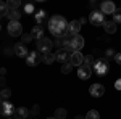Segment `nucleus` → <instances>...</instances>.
Instances as JSON below:
<instances>
[{
	"label": "nucleus",
	"instance_id": "a211bd4d",
	"mask_svg": "<svg viewBox=\"0 0 121 119\" xmlns=\"http://www.w3.org/2000/svg\"><path fill=\"white\" fill-rule=\"evenodd\" d=\"M19 16H21L19 10H8V13H7V18L10 21H19Z\"/></svg>",
	"mask_w": 121,
	"mask_h": 119
},
{
	"label": "nucleus",
	"instance_id": "6e6552de",
	"mask_svg": "<svg viewBox=\"0 0 121 119\" xmlns=\"http://www.w3.org/2000/svg\"><path fill=\"white\" fill-rule=\"evenodd\" d=\"M40 61H42V56L39 55L37 52H29V55L26 56V63L29 66H37Z\"/></svg>",
	"mask_w": 121,
	"mask_h": 119
},
{
	"label": "nucleus",
	"instance_id": "c756f323",
	"mask_svg": "<svg viewBox=\"0 0 121 119\" xmlns=\"http://www.w3.org/2000/svg\"><path fill=\"white\" fill-rule=\"evenodd\" d=\"M24 11H26L28 15H31V13L34 11V5H32V3H26V5H24Z\"/></svg>",
	"mask_w": 121,
	"mask_h": 119
},
{
	"label": "nucleus",
	"instance_id": "c85d7f7f",
	"mask_svg": "<svg viewBox=\"0 0 121 119\" xmlns=\"http://www.w3.org/2000/svg\"><path fill=\"white\" fill-rule=\"evenodd\" d=\"M113 21H115L116 24L121 23V10H116V11L113 13Z\"/></svg>",
	"mask_w": 121,
	"mask_h": 119
},
{
	"label": "nucleus",
	"instance_id": "2eb2a0df",
	"mask_svg": "<svg viewBox=\"0 0 121 119\" xmlns=\"http://www.w3.org/2000/svg\"><path fill=\"white\" fill-rule=\"evenodd\" d=\"M103 29H105L107 34H115L118 28H116V23H115V21H107V19H105V23H103Z\"/></svg>",
	"mask_w": 121,
	"mask_h": 119
},
{
	"label": "nucleus",
	"instance_id": "39448f33",
	"mask_svg": "<svg viewBox=\"0 0 121 119\" xmlns=\"http://www.w3.org/2000/svg\"><path fill=\"white\" fill-rule=\"evenodd\" d=\"M52 47H53V42H52L50 39H47V37L37 40V50L42 52V55H44V53H48V52L52 50Z\"/></svg>",
	"mask_w": 121,
	"mask_h": 119
},
{
	"label": "nucleus",
	"instance_id": "aec40b11",
	"mask_svg": "<svg viewBox=\"0 0 121 119\" xmlns=\"http://www.w3.org/2000/svg\"><path fill=\"white\" fill-rule=\"evenodd\" d=\"M84 66H87V68L94 69V66H95V60H94V56H92V55L84 56Z\"/></svg>",
	"mask_w": 121,
	"mask_h": 119
},
{
	"label": "nucleus",
	"instance_id": "423d86ee",
	"mask_svg": "<svg viewBox=\"0 0 121 119\" xmlns=\"http://www.w3.org/2000/svg\"><path fill=\"white\" fill-rule=\"evenodd\" d=\"M71 55L73 53H69V50H65V48H58L55 53V60L58 61H61V63H69V60H71Z\"/></svg>",
	"mask_w": 121,
	"mask_h": 119
},
{
	"label": "nucleus",
	"instance_id": "dca6fc26",
	"mask_svg": "<svg viewBox=\"0 0 121 119\" xmlns=\"http://www.w3.org/2000/svg\"><path fill=\"white\" fill-rule=\"evenodd\" d=\"M29 116V111L26 108H16L13 113V119H26Z\"/></svg>",
	"mask_w": 121,
	"mask_h": 119
},
{
	"label": "nucleus",
	"instance_id": "f704fd0d",
	"mask_svg": "<svg viewBox=\"0 0 121 119\" xmlns=\"http://www.w3.org/2000/svg\"><path fill=\"white\" fill-rule=\"evenodd\" d=\"M76 119H82V118H81V116H76Z\"/></svg>",
	"mask_w": 121,
	"mask_h": 119
},
{
	"label": "nucleus",
	"instance_id": "9b49d317",
	"mask_svg": "<svg viewBox=\"0 0 121 119\" xmlns=\"http://www.w3.org/2000/svg\"><path fill=\"white\" fill-rule=\"evenodd\" d=\"M91 74H92V69L87 68V66H84V64L78 68V77L82 79V81H87V79L91 77Z\"/></svg>",
	"mask_w": 121,
	"mask_h": 119
},
{
	"label": "nucleus",
	"instance_id": "7ed1b4c3",
	"mask_svg": "<svg viewBox=\"0 0 121 119\" xmlns=\"http://www.w3.org/2000/svg\"><path fill=\"white\" fill-rule=\"evenodd\" d=\"M8 34L11 37H19L23 36V26H21V23L19 21H10L8 24Z\"/></svg>",
	"mask_w": 121,
	"mask_h": 119
},
{
	"label": "nucleus",
	"instance_id": "20e7f679",
	"mask_svg": "<svg viewBox=\"0 0 121 119\" xmlns=\"http://www.w3.org/2000/svg\"><path fill=\"white\" fill-rule=\"evenodd\" d=\"M89 21H91V24L92 26H103V23H105V16H103L102 11H97V10H94L92 13H91V16H89Z\"/></svg>",
	"mask_w": 121,
	"mask_h": 119
},
{
	"label": "nucleus",
	"instance_id": "a878e982",
	"mask_svg": "<svg viewBox=\"0 0 121 119\" xmlns=\"http://www.w3.org/2000/svg\"><path fill=\"white\" fill-rule=\"evenodd\" d=\"M55 116H56V119H66V110L58 108V110L55 111Z\"/></svg>",
	"mask_w": 121,
	"mask_h": 119
},
{
	"label": "nucleus",
	"instance_id": "72a5a7b5",
	"mask_svg": "<svg viewBox=\"0 0 121 119\" xmlns=\"http://www.w3.org/2000/svg\"><path fill=\"white\" fill-rule=\"evenodd\" d=\"M37 113H39V106H37V105H36V106L32 108V114H37Z\"/></svg>",
	"mask_w": 121,
	"mask_h": 119
},
{
	"label": "nucleus",
	"instance_id": "5701e85b",
	"mask_svg": "<svg viewBox=\"0 0 121 119\" xmlns=\"http://www.w3.org/2000/svg\"><path fill=\"white\" fill-rule=\"evenodd\" d=\"M84 119H100V114H99V111L91 110L87 114H86V118H84Z\"/></svg>",
	"mask_w": 121,
	"mask_h": 119
},
{
	"label": "nucleus",
	"instance_id": "f3484780",
	"mask_svg": "<svg viewBox=\"0 0 121 119\" xmlns=\"http://www.w3.org/2000/svg\"><path fill=\"white\" fill-rule=\"evenodd\" d=\"M32 39H37V40H40V39H44V29H42V26H34V29H32Z\"/></svg>",
	"mask_w": 121,
	"mask_h": 119
},
{
	"label": "nucleus",
	"instance_id": "412c9836",
	"mask_svg": "<svg viewBox=\"0 0 121 119\" xmlns=\"http://www.w3.org/2000/svg\"><path fill=\"white\" fill-rule=\"evenodd\" d=\"M7 8L8 10H18L19 8V0H8L7 2Z\"/></svg>",
	"mask_w": 121,
	"mask_h": 119
},
{
	"label": "nucleus",
	"instance_id": "393cba45",
	"mask_svg": "<svg viewBox=\"0 0 121 119\" xmlns=\"http://www.w3.org/2000/svg\"><path fill=\"white\" fill-rule=\"evenodd\" d=\"M0 97H2V100L10 98V97H11V90H10V89H2V90H0Z\"/></svg>",
	"mask_w": 121,
	"mask_h": 119
},
{
	"label": "nucleus",
	"instance_id": "f8f14e48",
	"mask_svg": "<svg viewBox=\"0 0 121 119\" xmlns=\"http://www.w3.org/2000/svg\"><path fill=\"white\" fill-rule=\"evenodd\" d=\"M69 63L73 64V66H82L84 64V56H82V53L81 52H74L73 55H71V60H69Z\"/></svg>",
	"mask_w": 121,
	"mask_h": 119
},
{
	"label": "nucleus",
	"instance_id": "2f4dec72",
	"mask_svg": "<svg viewBox=\"0 0 121 119\" xmlns=\"http://www.w3.org/2000/svg\"><path fill=\"white\" fill-rule=\"evenodd\" d=\"M115 89H116V90H121V79H118V81L115 82Z\"/></svg>",
	"mask_w": 121,
	"mask_h": 119
},
{
	"label": "nucleus",
	"instance_id": "cd10ccee",
	"mask_svg": "<svg viewBox=\"0 0 121 119\" xmlns=\"http://www.w3.org/2000/svg\"><path fill=\"white\" fill-rule=\"evenodd\" d=\"M31 40H32V36H31V34H23V36H21V44H24V45L29 44Z\"/></svg>",
	"mask_w": 121,
	"mask_h": 119
},
{
	"label": "nucleus",
	"instance_id": "1a4fd4ad",
	"mask_svg": "<svg viewBox=\"0 0 121 119\" xmlns=\"http://www.w3.org/2000/svg\"><path fill=\"white\" fill-rule=\"evenodd\" d=\"M15 106L11 105V103H8V101H2V105H0V113L2 114H5V116H13V113H15Z\"/></svg>",
	"mask_w": 121,
	"mask_h": 119
},
{
	"label": "nucleus",
	"instance_id": "4c0bfd02",
	"mask_svg": "<svg viewBox=\"0 0 121 119\" xmlns=\"http://www.w3.org/2000/svg\"><path fill=\"white\" fill-rule=\"evenodd\" d=\"M0 29H2V26H0Z\"/></svg>",
	"mask_w": 121,
	"mask_h": 119
},
{
	"label": "nucleus",
	"instance_id": "473e14b6",
	"mask_svg": "<svg viewBox=\"0 0 121 119\" xmlns=\"http://www.w3.org/2000/svg\"><path fill=\"white\" fill-rule=\"evenodd\" d=\"M115 60H116V63H118V64H121V52L115 55Z\"/></svg>",
	"mask_w": 121,
	"mask_h": 119
},
{
	"label": "nucleus",
	"instance_id": "0eeeda50",
	"mask_svg": "<svg viewBox=\"0 0 121 119\" xmlns=\"http://www.w3.org/2000/svg\"><path fill=\"white\" fill-rule=\"evenodd\" d=\"M89 92H91L92 97L100 98V97H103V93H105V87H103L102 84H92V85L89 87Z\"/></svg>",
	"mask_w": 121,
	"mask_h": 119
},
{
	"label": "nucleus",
	"instance_id": "c9c22d12",
	"mask_svg": "<svg viewBox=\"0 0 121 119\" xmlns=\"http://www.w3.org/2000/svg\"><path fill=\"white\" fill-rule=\"evenodd\" d=\"M47 119H56V118H47Z\"/></svg>",
	"mask_w": 121,
	"mask_h": 119
},
{
	"label": "nucleus",
	"instance_id": "6ab92c4d",
	"mask_svg": "<svg viewBox=\"0 0 121 119\" xmlns=\"http://www.w3.org/2000/svg\"><path fill=\"white\" fill-rule=\"evenodd\" d=\"M42 61H44V64H52L55 61V53H52V52L44 53V55H42Z\"/></svg>",
	"mask_w": 121,
	"mask_h": 119
},
{
	"label": "nucleus",
	"instance_id": "4468645a",
	"mask_svg": "<svg viewBox=\"0 0 121 119\" xmlns=\"http://www.w3.org/2000/svg\"><path fill=\"white\" fill-rule=\"evenodd\" d=\"M13 48H15V53H16L18 56L26 58V56L29 55V52H28V48H26V45H24V44H16Z\"/></svg>",
	"mask_w": 121,
	"mask_h": 119
},
{
	"label": "nucleus",
	"instance_id": "b1692460",
	"mask_svg": "<svg viewBox=\"0 0 121 119\" xmlns=\"http://www.w3.org/2000/svg\"><path fill=\"white\" fill-rule=\"evenodd\" d=\"M7 13H8V8H7V3H5V2H0V18L7 16Z\"/></svg>",
	"mask_w": 121,
	"mask_h": 119
},
{
	"label": "nucleus",
	"instance_id": "f257e3e1",
	"mask_svg": "<svg viewBox=\"0 0 121 119\" xmlns=\"http://www.w3.org/2000/svg\"><path fill=\"white\" fill-rule=\"evenodd\" d=\"M68 21H66L63 16H52L48 19V31L52 32V36L56 37V39H61V37L68 36Z\"/></svg>",
	"mask_w": 121,
	"mask_h": 119
},
{
	"label": "nucleus",
	"instance_id": "bb28decb",
	"mask_svg": "<svg viewBox=\"0 0 121 119\" xmlns=\"http://www.w3.org/2000/svg\"><path fill=\"white\" fill-rule=\"evenodd\" d=\"M71 69H73V64H71V63H65L63 66H61V73H63V74H69V73H71Z\"/></svg>",
	"mask_w": 121,
	"mask_h": 119
},
{
	"label": "nucleus",
	"instance_id": "e433bc0d",
	"mask_svg": "<svg viewBox=\"0 0 121 119\" xmlns=\"http://www.w3.org/2000/svg\"><path fill=\"white\" fill-rule=\"evenodd\" d=\"M8 119H13V118H8Z\"/></svg>",
	"mask_w": 121,
	"mask_h": 119
},
{
	"label": "nucleus",
	"instance_id": "7c9ffc66",
	"mask_svg": "<svg viewBox=\"0 0 121 119\" xmlns=\"http://www.w3.org/2000/svg\"><path fill=\"white\" fill-rule=\"evenodd\" d=\"M115 55H116V53H115V50H113V48H108V50L105 52V56H107V58H113Z\"/></svg>",
	"mask_w": 121,
	"mask_h": 119
},
{
	"label": "nucleus",
	"instance_id": "4be33fe9",
	"mask_svg": "<svg viewBox=\"0 0 121 119\" xmlns=\"http://www.w3.org/2000/svg\"><path fill=\"white\" fill-rule=\"evenodd\" d=\"M45 16H47V13L42 10V11H37L36 13V23H37V26H40V23L45 19Z\"/></svg>",
	"mask_w": 121,
	"mask_h": 119
},
{
	"label": "nucleus",
	"instance_id": "ddd939ff",
	"mask_svg": "<svg viewBox=\"0 0 121 119\" xmlns=\"http://www.w3.org/2000/svg\"><path fill=\"white\" fill-rule=\"evenodd\" d=\"M81 23H79V19H74V21H71L69 23V28H68V34H79V31H81Z\"/></svg>",
	"mask_w": 121,
	"mask_h": 119
},
{
	"label": "nucleus",
	"instance_id": "9d476101",
	"mask_svg": "<svg viewBox=\"0 0 121 119\" xmlns=\"http://www.w3.org/2000/svg\"><path fill=\"white\" fill-rule=\"evenodd\" d=\"M100 11H102L103 15H113L116 11V7H115L113 2H103L102 5H100Z\"/></svg>",
	"mask_w": 121,
	"mask_h": 119
},
{
	"label": "nucleus",
	"instance_id": "f03ea898",
	"mask_svg": "<svg viewBox=\"0 0 121 119\" xmlns=\"http://www.w3.org/2000/svg\"><path fill=\"white\" fill-rule=\"evenodd\" d=\"M92 71H95V74H99V76H105V74L108 73V60L107 58L95 60V66H94Z\"/></svg>",
	"mask_w": 121,
	"mask_h": 119
}]
</instances>
